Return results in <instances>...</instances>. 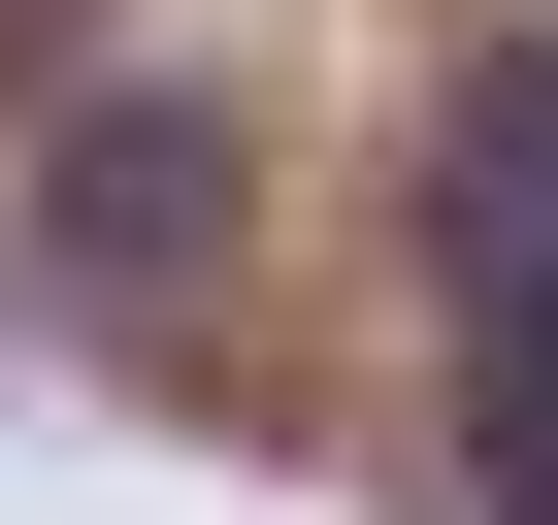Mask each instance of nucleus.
<instances>
[{
	"instance_id": "obj_1",
	"label": "nucleus",
	"mask_w": 558,
	"mask_h": 525,
	"mask_svg": "<svg viewBox=\"0 0 558 525\" xmlns=\"http://www.w3.org/2000/svg\"><path fill=\"white\" fill-rule=\"evenodd\" d=\"M34 230L99 262V296H197V262H230V99H34Z\"/></svg>"
}]
</instances>
